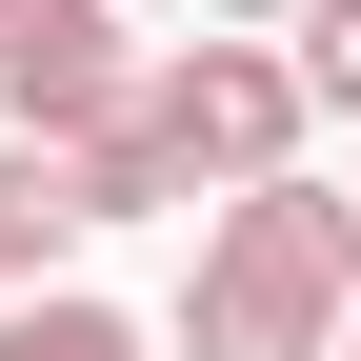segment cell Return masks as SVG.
<instances>
[{"label": "cell", "instance_id": "7", "mask_svg": "<svg viewBox=\"0 0 361 361\" xmlns=\"http://www.w3.org/2000/svg\"><path fill=\"white\" fill-rule=\"evenodd\" d=\"M161 20H221V40H281L301 0H161Z\"/></svg>", "mask_w": 361, "mask_h": 361}, {"label": "cell", "instance_id": "3", "mask_svg": "<svg viewBox=\"0 0 361 361\" xmlns=\"http://www.w3.org/2000/svg\"><path fill=\"white\" fill-rule=\"evenodd\" d=\"M121 80H141L121 0H0V121H20V141H80Z\"/></svg>", "mask_w": 361, "mask_h": 361}, {"label": "cell", "instance_id": "8", "mask_svg": "<svg viewBox=\"0 0 361 361\" xmlns=\"http://www.w3.org/2000/svg\"><path fill=\"white\" fill-rule=\"evenodd\" d=\"M341 361H361V322H341Z\"/></svg>", "mask_w": 361, "mask_h": 361}, {"label": "cell", "instance_id": "1", "mask_svg": "<svg viewBox=\"0 0 361 361\" xmlns=\"http://www.w3.org/2000/svg\"><path fill=\"white\" fill-rule=\"evenodd\" d=\"M301 121H322V101H301L281 40H221L201 20V40H161L61 161H80V221H201V201H241V180H281Z\"/></svg>", "mask_w": 361, "mask_h": 361}, {"label": "cell", "instance_id": "6", "mask_svg": "<svg viewBox=\"0 0 361 361\" xmlns=\"http://www.w3.org/2000/svg\"><path fill=\"white\" fill-rule=\"evenodd\" d=\"M281 61H301V101H322V121H361V0H301Z\"/></svg>", "mask_w": 361, "mask_h": 361}, {"label": "cell", "instance_id": "2", "mask_svg": "<svg viewBox=\"0 0 361 361\" xmlns=\"http://www.w3.org/2000/svg\"><path fill=\"white\" fill-rule=\"evenodd\" d=\"M361 322V201L341 180H241L201 201V261H180V361H341Z\"/></svg>", "mask_w": 361, "mask_h": 361}, {"label": "cell", "instance_id": "4", "mask_svg": "<svg viewBox=\"0 0 361 361\" xmlns=\"http://www.w3.org/2000/svg\"><path fill=\"white\" fill-rule=\"evenodd\" d=\"M61 241H101V221H80V161L0 121V301H40V281H61Z\"/></svg>", "mask_w": 361, "mask_h": 361}, {"label": "cell", "instance_id": "5", "mask_svg": "<svg viewBox=\"0 0 361 361\" xmlns=\"http://www.w3.org/2000/svg\"><path fill=\"white\" fill-rule=\"evenodd\" d=\"M0 361H141V322L80 301V281H40V301H0Z\"/></svg>", "mask_w": 361, "mask_h": 361}]
</instances>
